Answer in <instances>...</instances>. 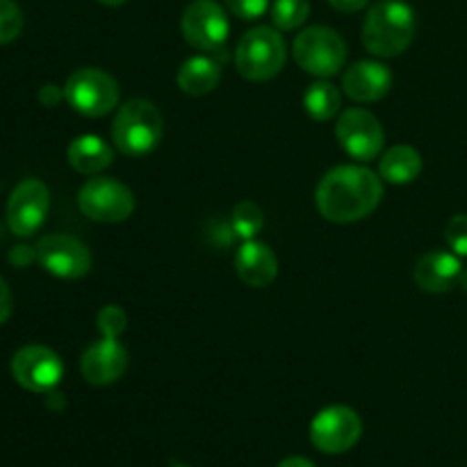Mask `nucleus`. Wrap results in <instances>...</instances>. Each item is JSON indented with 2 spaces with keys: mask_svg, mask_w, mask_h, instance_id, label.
<instances>
[{
  "mask_svg": "<svg viewBox=\"0 0 467 467\" xmlns=\"http://www.w3.org/2000/svg\"><path fill=\"white\" fill-rule=\"evenodd\" d=\"M383 199V182L363 164H342L319 181L315 203L333 223H354L369 217Z\"/></svg>",
  "mask_w": 467,
  "mask_h": 467,
  "instance_id": "obj_1",
  "label": "nucleus"
},
{
  "mask_svg": "<svg viewBox=\"0 0 467 467\" xmlns=\"http://www.w3.org/2000/svg\"><path fill=\"white\" fill-rule=\"evenodd\" d=\"M418 21L410 5L381 0L372 5L363 23V46L377 57H397L413 44Z\"/></svg>",
  "mask_w": 467,
  "mask_h": 467,
  "instance_id": "obj_2",
  "label": "nucleus"
},
{
  "mask_svg": "<svg viewBox=\"0 0 467 467\" xmlns=\"http://www.w3.org/2000/svg\"><path fill=\"white\" fill-rule=\"evenodd\" d=\"M164 135L160 109L149 99H130L112 121V141L128 158H141L158 149Z\"/></svg>",
  "mask_w": 467,
  "mask_h": 467,
  "instance_id": "obj_3",
  "label": "nucleus"
},
{
  "mask_svg": "<svg viewBox=\"0 0 467 467\" xmlns=\"http://www.w3.org/2000/svg\"><path fill=\"white\" fill-rule=\"evenodd\" d=\"M287 59L281 32L258 26L246 32L235 48V67L242 78L251 82H267L283 71Z\"/></svg>",
  "mask_w": 467,
  "mask_h": 467,
  "instance_id": "obj_4",
  "label": "nucleus"
},
{
  "mask_svg": "<svg viewBox=\"0 0 467 467\" xmlns=\"http://www.w3.org/2000/svg\"><path fill=\"white\" fill-rule=\"evenodd\" d=\"M292 55L301 71L315 78L337 76L347 62V44L333 27L310 26L296 35Z\"/></svg>",
  "mask_w": 467,
  "mask_h": 467,
  "instance_id": "obj_5",
  "label": "nucleus"
},
{
  "mask_svg": "<svg viewBox=\"0 0 467 467\" xmlns=\"http://www.w3.org/2000/svg\"><path fill=\"white\" fill-rule=\"evenodd\" d=\"M64 89V100L82 117L99 119L112 112L119 105V82L108 71L96 67L78 68L68 76Z\"/></svg>",
  "mask_w": 467,
  "mask_h": 467,
  "instance_id": "obj_6",
  "label": "nucleus"
},
{
  "mask_svg": "<svg viewBox=\"0 0 467 467\" xmlns=\"http://www.w3.org/2000/svg\"><path fill=\"white\" fill-rule=\"evenodd\" d=\"M78 208L91 222L121 223L135 213V194L117 178L94 176L78 192Z\"/></svg>",
  "mask_w": 467,
  "mask_h": 467,
  "instance_id": "obj_7",
  "label": "nucleus"
},
{
  "mask_svg": "<svg viewBox=\"0 0 467 467\" xmlns=\"http://www.w3.org/2000/svg\"><path fill=\"white\" fill-rule=\"evenodd\" d=\"M181 32L196 50H222L231 35V23L217 0H192L181 18Z\"/></svg>",
  "mask_w": 467,
  "mask_h": 467,
  "instance_id": "obj_8",
  "label": "nucleus"
},
{
  "mask_svg": "<svg viewBox=\"0 0 467 467\" xmlns=\"http://www.w3.org/2000/svg\"><path fill=\"white\" fill-rule=\"evenodd\" d=\"M363 436V422L349 406H327L310 422V442L324 454H345Z\"/></svg>",
  "mask_w": 467,
  "mask_h": 467,
  "instance_id": "obj_9",
  "label": "nucleus"
},
{
  "mask_svg": "<svg viewBox=\"0 0 467 467\" xmlns=\"http://www.w3.org/2000/svg\"><path fill=\"white\" fill-rule=\"evenodd\" d=\"M336 137L342 150L358 162L377 160L386 144V132L381 121L369 109L349 108L337 117Z\"/></svg>",
  "mask_w": 467,
  "mask_h": 467,
  "instance_id": "obj_10",
  "label": "nucleus"
},
{
  "mask_svg": "<svg viewBox=\"0 0 467 467\" xmlns=\"http://www.w3.org/2000/svg\"><path fill=\"white\" fill-rule=\"evenodd\" d=\"M35 258L41 267L53 276L64 278V281H76L89 274L91 254L87 244H82L78 237L64 235V233H53L36 242Z\"/></svg>",
  "mask_w": 467,
  "mask_h": 467,
  "instance_id": "obj_11",
  "label": "nucleus"
},
{
  "mask_svg": "<svg viewBox=\"0 0 467 467\" xmlns=\"http://www.w3.org/2000/svg\"><path fill=\"white\" fill-rule=\"evenodd\" d=\"M12 377L23 390L48 395L64 377L62 358L48 347L27 345L14 354Z\"/></svg>",
  "mask_w": 467,
  "mask_h": 467,
  "instance_id": "obj_12",
  "label": "nucleus"
},
{
  "mask_svg": "<svg viewBox=\"0 0 467 467\" xmlns=\"http://www.w3.org/2000/svg\"><path fill=\"white\" fill-rule=\"evenodd\" d=\"M50 208L48 187L36 178L18 182L7 201V226L16 237L35 235Z\"/></svg>",
  "mask_w": 467,
  "mask_h": 467,
  "instance_id": "obj_13",
  "label": "nucleus"
},
{
  "mask_svg": "<svg viewBox=\"0 0 467 467\" xmlns=\"http://www.w3.org/2000/svg\"><path fill=\"white\" fill-rule=\"evenodd\" d=\"M128 369V349L119 337H103L85 349L80 358V372L87 383L96 388L112 386Z\"/></svg>",
  "mask_w": 467,
  "mask_h": 467,
  "instance_id": "obj_14",
  "label": "nucleus"
},
{
  "mask_svg": "<svg viewBox=\"0 0 467 467\" xmlns=\"http://www.w3.org/2000/svg\"><path fill=\"white\" fill-rule=\"evenodd\" d=\"M392 71L390 67L374 59L351 64L342 76V91L349 96L354 103H377L386 99L388 91L392 89Z\"/></svg>",
  "mask_w": 467,
  "mask_h": 467,
  "instance_id": "obj_15",
  "label": "nucleus"
},
{
  "mask_svg": "<svg viewBox=\"0 0 467 467\" xmlns=\"http://www.w3.org/2000/svg\"><path fill=\"white\" fill-rule=\"evenodd\" d=\"M461 272H463V263L451 251H429L415 265L413 278L418 283L420 290L429 292V295H445L451 287L459 285Z\"/></svg>",
  "mask_w": 467,
  "mask_h": 467,
  "instance_id": "obj_16",
  "label": "nucleus"
},
{
  "mask_svg": "<svg viewBox=\"0 0 467 467\" xmlns=\"http://www.w3.org/2000/svg\"><path fill=\"white\" fill-rule=\"evenodd\" d=\"M235 272L244 285L263 290L278 276V258L265 242L246 240L235 254Z\"/></svg>",
  "mask_w": 467,
  "mask_h": 467,
  "instance_id": "obj_17",
  "label": "nucleus"
},
{
  "mask_svg": "<svg viewBox=\"0 0 467 467\" xmlns=\"http://www.w3.org/2000/svg\"><path fill=\"white\" fill-rule=\"evenodd\" d=\"M67 160L78 173L96 176V173L105 171L114 162V150L103 137L80 135L68 144Z\"/></svg>",
  "mask_w": 467,
  "mask_h": 467,
  "instance_id": "obj_18",
  "label": "nucleus"
},
{
  "mask_svg": "<svg viewBox=\"0 0 467 467\" xmlns=\"http://www.w3.org/2000/svg\"><path fill=\"white\" fill-rule=\"evenodd\" d=\"M222 80V67L208 55H194L185 59L176 73L178 89L190 96H205L214 91Z\"/></svg>",
  "mask_w": 467,
  "mask_h": 467,
  "instance_id": "obj_19",
  "label": "nucleus"
},
{
  "mask_svg": "<svg viewBox=\"0 0 467 467\" xmlns=\"http://www.w3.org/2000/svg\"><path fill=\"white\" fill-rule=\"evenodd\" d=\"M420 173H422V155L413 146L397 144L379 160V176L390 185H409Z\"/></svg>",
  "mask_w": 467,
  "mask_h": 467,
  "instance_id": "obj_20",
  "label": "nucleus"
},
{
  "mask_svg": "<svg viewBox=\"0 0 467 467\" xmlns=\"http://www.w3.org/2000/svg\"><path fill=\"white\" fill-rule=\"evenodd\" d=\"M342 108V91L328 80H317L304 91V109L315 121H331Z\"/></svg>",
  "mask_w": 467,
  "mask_h": 467,
  "instance_id": "obj_21",
  "label": "nucleus"
},
{
  "mask_svg": "<svg viewBox=\"0 0 467 467\" xmlns=\"http://www.w3.org/2000/svg\"><path fill=\"white\" fill-rule=\"evenodd\" d=\"M231 226L240 240H255L258 233L265 228V214L260 205L251 203V201H242L235 205L231 214Z\"/></svg>",
  "mask_w": 467,
  "mask_h": 467,
  "instance_id": "obj_22",
  "label": "nucleus"
},
{
  "mask_svg": "<svg viewBox=\"0 0 467 467\" xmlns=\"http://www.w3.org/2000/svg\"><path fill=\"white\" fill-rule=\"evenodd\" d=\"M310 16V0H274L272 23L276 30H296Z\"/></svg>",
  "mask_w": 467,
  "mask_h": 467,
  "instance_id": "obj_23",
  "label": "nucleus"
},
{
  "mask_svg": "<svg viewBox=\"0 0 467 467\" xmlns=\"http://www.w3.org/2000/svg\"><path fill=\"white\" fill-rule=\"evenodd\" d=\"M96 327L103 337H121L128 328V315L121 306H103L96 317Z\"/></svg>",
  "mask_w": 467,
  "mask_h": 467,
  "instance_id": "obj_24",
  "label": "nucleus"
},
{
  "mask_svg": "<svg viewBox=\"0 0 467 467\" xmlns=\"http://www.w3.org/2000/svg\"><path fill=\"white\" fill-rule=\"evenodd\" d=\"M23 30V12L14 0H0V44H9Z\"/></svg>",
  "mask_w": 467,
  "mask_h": 467,
  "instance_id": "obj_25",
  "label": "nucleus"
},
{
  "mask_svg": "<svg viewBox=\"0 0 467 467\" xmlns=\"http://www.w3.org/2000/svg\"><path fill=\"white\" fill-rule=\"evenodd\" d=\"M445 240L451 254L467 258V214H454L445 226Z\"/></svg>",
  "mask_w": 467,
  "mask_h": 467,
  "instance_id": "obj_26",
  "label": "nucleus"
},
{
  "mask_svg": "<svg viewBox=\"0 0 467 467\" xmlns=\"http://www.w3.org/2000/svg\"><path fill=\"white\" fill-rule=\"evenodd\" d=\"M228 7V12L235 14L237 18H244V21H255V18L265 16L272 5V0H223Z\"/></svg>",
  "mask_w": 467,
  "mask_h": 467,
  "instance_id": "obj_27",
  "label": "nucleus"
},
{
  "mask_svg": "<svg viewBox=\"0 0 467 467\" xmlns=\"http://www.w3.org/2000/svg\"><path fill=\"white\" fill-rule=\"evenodd\" d=\"M12 315V292H9L7 283L0 278V327L9 319Z\"/></svg>",
  "mask_w": 467,
  "mask_h": 467,
  "instance_id": "obj_28",
  "label": "nucleus"
},
{
  "mask_svg": "<svg viewBox=\"0 0 467 467\" xmlns=\"http://www.w3.org/2000/svg\"><path fill=\"white\" fill-rule=\"evenodd\" d=\"M64 99V89H59L57 85H44L39 91V100L46 108H55L59 100Z\"/></svg>",
  "mask_w": 467,
  "mask_h": 467,
  "instance_id": "obj_29",
  "label": "nucleus"
},
{
  "mask_svg": "<svg viewBox=\"0 0 467 467\" xmlns=\"http://www.w3.org/2000/svg\"><path fill=\"white\" fill-rule=\"evenodd\" d=\"M369 0H328V5H331L333 9H337V12H345V14H356L360 12L363 7H368Z\"/></svg>",
  "mask_w": 467,
  "mask_h": 467,
  "instance_id": "obj_30",
  "label": "nucleus"
},
{
  "mask_svg": "<svg viewBox=\"0 0 467 467\" xmlns=\"http://www.w3.org/2000/svg\"><path fill=\"white\" fill-rule=\"evenodd\" d=\"M278 467H315L313 461L304 459V456H290V459L281 461Z\"/></svg>",
  "mask_w": 467,
  "mask_h": 467,
  "instance_id": "obj_31",
  "label": "nucleus"
},
{
  "mask_svg": "<svg viewBox=\"0 0 467 467\" xmlns=\"http://www.w3.org/2000/svg\"><path fill=\"white\" fill-rule=\"evenodd\" d=\"M100 5H108V7H121V5H126L128 0H99Z\"/></svg>",
  "mask_w": 467,
  "mask_h": 467,
  "instance_id": "obj_32",
  "label": "nucleus"
},
{
  "mask_svg": "<svg viewBox=\"0 0 467 467\" xmlns=\"http://www.w3.org/2000/svg\"><path fill=\"white\" fill-rule=\"evenodd\" d=\"M459 285L463 287V290L467 292V269H463V272H461V278H459Z\"/></svg>",
  "mask_w": 467,
  "mask_h": 467,
  "instance_id": "obj_33",
  "label": "nucleus"
},
{
  "mask_svg": "<svg viewBox=\"0 0 467 467\" xmlns=\"http://www.w3.org/2000/svg\"><path fill=\"white\" fill-rule=\"evenodd\" d=\"M173 467H187V465H173Z\"/></svg>",
  "mask_w": 467,
  "mask_h": 467,
  "instance_id": "obj_34",
  "label": "nucleus"
}]
</instances>
